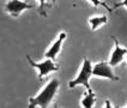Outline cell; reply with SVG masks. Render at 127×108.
Returning <instances> with one entry per match:
<instances>
[{
    "mask_svg": "<svg viewBox=\"0 0 127 108\" xmlns=\"http://www.w3.org/2000/svg\"><path fill=\"white\" fill-rule=\"evenodd\" d=\"M126 107H127V106H126Z\"/></svg>",
    "mask_w": 127,
    "mask_h": 108,
    "instance_id": "obj_14",
    "label": "cell"
},
{
    "mask_svg": "<svg viewBox=\"0 0 127 108\" xmlns=\"http://www.w3.org/2000/svg\"><path fill=\"white\" fill-rule=\"evenodd\" d=\"M113 41H114V43H115V47H114V50L112 52V54H110V59H109V61H108L112 67L120 64L127 54V48L119 44V41H118L116 37H113Z\"/></svg>",
    "mask_w": 127,
    "mask_h": 108,
    "instance_id": "obj_6",
    "label": "cell"
},
{
    "mask_svg": "<svg viewBox=\"0 0 127 108\" xmlns=\"http://www.w3.org/2000/svg\"><path fill=\"white\" fill-rule=\"evenodd\" d=\"M126 59H127V54H126Z\"/></svg>",
    "mask_w": 127,
    "mask_h": 108,
    "instance_id": "obj_13",
    "label": "cell"
},
{
    "mask_svg": "<svg viewBox=\"0 0 127 108\" xmlns=\"http://www.w3.org/2000/svg\"><path fill=\"white\" fill-rule=\"evenodd\" d=\"M91 77H92V64L88 58H84L83 65H82L80 70L78 72L77 77L68 82V88L72 89V88H74L77 85H83L86 88V90H89V89H91V86L89 84V80H90Z\"/></svg>",
    "mask_w": 127,
    "mask_h": 108,
    "instance_id": "obj_2",
    "label": "cell"
},
{
    "mask_svg": "<svg viewBox=\"0 0 127 108\" xmlns=\"http://www.w3.org/2000/svg\"><path fill=\"white\" fill-rule=\"evenodd\" d=\"M88 1L91 4L92 6H95V7L102 6V7H104L106 10H108L109 12H112V11H113V8H112V7H109L106 2H104V1H102V0H88Z\"/></svg>",
    "mask_w": 127,
    "mask_h": 108,
    "instance_id": "obj_10",
    "label": "cell"
},
{
    "mask_svg": "<svg viewBox=\"0 0 127 108\" xmlns=\"http://www.w3.org/2000/svg\"><path fill=\"white\" fill-rule=\"evenodd\" d=\"M66 36H67L66 33H65V31H61V33L59 34L57 40L50 44V47L48 49L46 50L44 57L48 58V59L54 60V59L59 55V53L61 52V47H63V43H64V41H65V38H66Z\"/></svg>",
    "mask_w": 127,
    "mask_h": 108,
    "instance_id": "obj_7",
    "label": "cell"
},
{
    "mask_svg": "<svg viewBox=\"0 0 127 108\" xmlns=\"http://www.w3.org/2000/svg\"><path fill=\"white\" fill-rule=\"evenodd\" d=\"M60 83L57 78H52L47 83V85L43 88L40 93L36 95L35 97H30L29 99V108L34 107H41L47 108L50 106V103L53 102L58 90H59Z\"/></svg>",
    "mask_w": 127,
    "mask_h": 108,
    "instance_id": "obj_1",
    "label": "cell"
},
{
    "mask_svg": "<svg viewBox=\"0 0 127 108\" xmlns=\"http://www.w3.org/2000/svg\"><path fill=\"white\" fill-rule=\"evenodd\" d=\"M95 101H96L95 93L92 91V89H89V90H86V93L84 94L80 105H82V107H84V108H91V107H94V105H95Z\"/></svg>",
    "mask_w": 127,
    "mask_h": 108,
    "instance_id": "obj_9",
    "label": "cell"
},
{
    "mask_svg": "<svg viewBox=\"0 0 127 108\" xmlns=\"http://www.w3.org/2000/svg\"><path fill=\"white\" fill-rule=\"evenodd\" d=\"M108 23V17L107 16H97V17H90L89 18V25H90V29L92 31L97 30L99 27L104 25Z\"/></svg>",
    "mask_w": 127,
    "mask_h": 108,
    "instance_id": "obj_8",
    "label": "cell"
},
{
    "mask_svg": "<svg viewBox=\"0 0 127 108\" xmlns=\"http://www.w3.org/2000/svg\"><path fill=\"white\" fill-rule=\"evenodd\" d=\"M27 59H28V61L30 63V65H31L32 67H35V69L38 70V79H40V80H42L43 77H46L50 72L59 71V66H58V65L54 63V60H52V59H48V58H47L42 63H35L30 57H27Z\"/></svg>",
    "mask_w": 127,
    "mask_h": 108,
    "instance_id": "obj_3",
    "label": "cell"
},
{
    "mask_svg": "<svg viewBox=\"0 0 127 108\" xmlns=\"http://www.w3.org/2000/svg\"><path fill=\"white\" fill-rule=\"evenodd\" d=\"M121 6H125L126 7V10H127V0H122L121 2H118V4H116L114 7H112V8L114 10V8H118V7H121Z\"/></svg>",
    "mask_w": 127,
    "mask_h": 108,
    "instance_id": "obj_12",
    "label": "cell"
},
{
    "mask_svg": "<svg viewBox=\"0 0 127 108\" xmlns=\"http://www.w3.org/2000/svg\"><path fill=\"white\" fill-rule=\"evenodd\" d=\"M92 76L98 78H106L109 80H119V77L115 76L113 67L107 61H101L92 66Z\"/></svg>",
    "mask_w": 127,
    "mask_h": 108,
    "instance_id": "obj_4",
    "label": "cell"
},
{
    "mask_svg": "<svg viewBox=\"0 0 127 108\" xmlns=\"http://www.w3.org/2000/svg\"><path fill=\"white\" fill-rule=\"evenodd\" d=\"M38 2H40V7H38V10H40V12L43 14V8H44L46 4H47V0H38Z\"/></svg>",
    "mask_w": 127,
    "mask_h": 108,
    "instance_id": "obj_11",
    "label": "cell"
},
{
    "mask_svg": "<svg viewBox=\"0 0 127 108\" xmlns=\"http://www.w3.org/2000/svg\"><path fill=\"white\" fill-rule=\"evenodd\" d=\"M34 5L28 4V2H24L22 0H8L7 4L5 5V10L8 14H11L12 17H18L19 14L29 8H32Z\"/></svg>",
    "mask_w": 127,
    "mask_h": 108,
    "instance_id": "obj_5",
    "label": "cell"
}]
</instances>
